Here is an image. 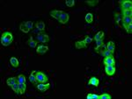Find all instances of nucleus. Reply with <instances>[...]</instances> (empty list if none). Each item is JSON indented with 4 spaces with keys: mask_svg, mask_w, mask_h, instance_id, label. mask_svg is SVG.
<instances>
[{
    "mask_svg": "<svg viewBox=\"0 0 132 99\" xmlns=\"http://www.w3.org/2000/svg\"><path fill=\"white\" fill-rule=\"evenodd\" d=\"M36 41L41 43H48L49 41V37L48 34H45L44 32H40L36 34Z\"/></svg>",
    "mask_w": 132,
    "mask_h": 99,
    "instance_id": "obj_1",
    "label": "nucleus"
},
{
    "mask_svg": "<svg viewBox=\"0 0 132 99\" xmlns=\"http://www.w3.org/2000/svg\"><path fill=\"white\" fill-rule=\"evenodd\" d=\"M36 79H37V82L40 83H48V78L46 75L41 71H37L36 72Z\"/></svg>",
    "mask_w": 132,
    "mask_h": 99,
    "instance_id": "obj_2",
    "label": "nucleus"
},
{
    "mask_svg": "<svg viewBox=\"0 0 132 99\" xmlns=\"http://www.w3.org/2000/svg\"><path fill=\"white\" fill-rule=\"evenodd\" d=\"M121 4V7L122 10H132V2L130 0H125L123 2L119 1Z\"/></svg>",
    "mask_w": 132,
    "mask_h": 99,
    "instance_id": "obj_3",
    "label": "nucleus"
},
{
    "mask_svg": "<svg viewBox=\"0 0 132 99\" xmlns=\"http://www.w3.org/2000/svg\"><path fill=\"white\" fill-rule=\"evenodd\" d=\"M115 66H105V72L108 75L112 76L115 74Z\"/></svg>",
    "mask_w": 132,
    "mask_h": 99,
    "instance_id": "obj_4",
    "label": "nucleus"
},
{
    "mask_svg": "<svg viewBox=\"0 0 132 99\" xmlns=\"http://www.w3.org/2000/svg\"><path fill=\"white\" fill-rule=\"evenodd\" d=\"M103 63L105 66H115V61L114 57H105Z\"/></svg>",
    "mask_w": 132,
    "mask_h": 99,
    "instance_id": "obj_5",
    "label": "nucleus"
},
{
    "mask_svg": "<svg viewBox=\"0 0 132 99\" xmlns=\"http://www.w3.org/2000/svg\"><path fill=\"white\" fill-rule=\"evenodd\" d=\"M48 51V47L47 46H44V45H40L38 46L37 49H36V53L38 55H44L45 53H47Z\"/></svg>",
    "mask_w": 132,
    "mask_h": 99,
    "instance_id": "obj_6",
    "label": "nucleus"
},
{
    "mask_svg": "<svg viewBox=\"0 0 132 99\" xmlns=\"http://www.w3.org/2000/svg\"><path fill=\"white\" fill-rule=\"evenodd\" d=\"M50 87V84L48 83H40V84H37V89H39L42 92H44V91L48 90Z\"/></svg>",
    "mask_w": 132,
    "mask_h": 99,
    "instance_id": "obj_7",
    "label": "nucleus"
},
{
    "mask_svg": "<svg viewBox=\"0 0 132 99\" xmlns=\"http://www.w3.org/2000/svg\"><path fill=\"white\" fill-rule=\"evenodd\" d=\"M69 18H70V17H69V14L68 13H66V12H63V14L61 15V17L59 18V22L62 23V24H66V23L69 21Z\"/></svg>",
    "mask_w": 132,
    "mask_h": 99,
    "instance_id": "obj_8",
    "label": "nucleus"
},
{
    "mask_svg": "<svg viewBox=\"0 0 132 99\" xmlns=\"http://www.w3.org/2000/svg\"><path fill=\"white\" fill-rule=\"evenodd\" d=\"M62 11H59V10H53L50 12V15L53 17L54 18H56V19H59V18L61 17V15L63 14Z\"/></svg>",
    "mask_w": 132,
    "mask_h": 99,
    "instance_id": "obj_9",
    "label": "nucleus"
},
{
    "mask_svg": "<svg viewBox=\"0 0 132 99\" xmlns=\"http://www.w3.org/2000/svg\"><path fill=\"white\" fill-rule=\"evenodd\" d=\"M99 83H100V81L99 79L95 76H92L89 79V82H88V84L89 85H92V86H95V87H98Z\"/></svg>",
    "mask_w": 132,
    "mask_h": 99,
    "instance_id": "obj_10",
    "label": "nucleus"
},
{
    "mask_svg": "<svg viewBox=\"0 0 132 99\" xmlns=\"http://www.w3.org/2000/svg\"><path fill=\"white\" fill-rule=\"evenodd\" d=\"M1 37L7 39V40H9V41H13V36H12V32H8V31H7V32H3L2 36H1Z\"/></svg>",
    "mask_w": 132,
    "mask_h": 99,
    "instance_id": "obj_11",
    "label": "nucleus"
},
{
    "mask_svg": "<svg viewBox=\"0 0 132 99\" xmlns=\"http://www.w3.org/2000/svg\"><path fill=\"white\" fill-rule=\"evenodd\" d=\"M16 83H18V79H17V77H10V78H8L7 79V81H6L7 85L10 86V87H12V85Z\"/></svg>",
    "mask_w": 132,
    "mask_h": 99,
    "instance_id": "obj_12",
    "label": "nucleus"
},
{
    "mask_svg": "<svg viewBox=\"0 0 132 99\" xmlns=\"http://www.w3.org/2000/svg\"><path fill=\"white\" fill-rule=\"evenodd\" d=\"M36 72H37V71H33L32 73L30 74V75H29V80H30L31 83H34V84H36V83H37V79H36Z\"/></svg>",
    "mask_w": 132,
    "mask_h": 99,
    "instance_id": "obj_13",
    "label": "nucleus"
},
{
    "mask_svg": "<svg viewBox=\"0 0 132 99\" xmlns=\"http://www.w3.org/2000/svg\"><path fill=\"white\" fill-rule=\"evenodd\" d=\"M130 24H132V17L123 16V18H122V25H123V26Z\"/></svg>",
    "mask_w": 132,
    "mask_h": 99,
    "instance_id": "obj_14",
    "label": "nucleus"
},
{
    "mask_svg": "<svg viewBox=\"0 0 132 99\" xmlns=\"http://www.w3.org/2000/svg\"><path fill=\"white\" fill-rule=\"evenodd\" d=\"M106 47L108 51H110L111 53L114 54V41H108V45L106 46Z\"/></svg>",
    "mask_w": 132,
    "mask_h": 99,
    "instance_id": "obj_15",
    "label": "nucleus"
},
{
    "mask_svg": "<svg viewBox=\"0 0 132 99\" xmlns=\"http://www.w3.org/2000/svg\"><path fill=\"white\" fill-rule=\"evenodd\" d=\"M26 43H27V44L29 45V47H32V48H34V47H36V46H37V41H34L32 36L29 38V40H28V41Z\"/></svg>",
    "mask_w": 132,
    "mask_h": 99,
    "instance_id": "obj_16",
    "label": "nucleus"
},
{
    "mask_svg": "<svg viewBox=\"0 0 132 99\" xmlns=\"http://www.w3.org/2000/svg\"><path fill=\"white\" fill-rule=\"evenodd\" d=\"M35 26H36V29H38V30L41 31V32L45 30V24H44L43 21H39V22H37L35 25Z\"/></svg>",
    "mask_w": 132,
    "mask_h": 99,
    "instance_id": "obj_17",
    "label": "nucleus"
},
{
    "mask_svg": "<svg viewBox=\"0 0 132 99\" xmlns=\"http://www.w3.org/2000/svg\"><path fill=\"white\" fill-rule=\"evenodd\" d=\"M75 46H76V48H78V49L85 48V47H87V46H86V43H85V41H77V42L75 43Z\"/></svg>",
    "mask_w": 132,
    "mask_h": 99,
    "instance_id": "obj_18",
    "label": "nucleus"
},
{
    "mask_svg": "<svg viewBox=\"0 0 132 99\" xmlns=\"http://www.w3.org/2000/svg\"><path fill=\"white\" fill-rule=\"evenodd\" d=\"M104 32H102V31H99L98 32L96 33V35L94 36V40L95 41H100V40H103L104 38Z\"/></svg>",
    "mask_w": 132,
    "mask_h": 99,
    "instance_id": "obj_19",
    "label": "nucleus"
},
{
    "mask_svg": "<svg viewBox=\"0 0 132 99\" xmlns=\"http://www.w3.org/2000/svg\"><path fill=\"white\" fill-rule=\"evenodd\" d=\"M12 42H13V41H9V40H7V39L1 37V44H2L3 46H4V47H8V46H10Z\"/></svg>",
    "mask_w": 132,
    "mask_h": 99,
    "instance_id": "obj_20",
    "label": "nucleus"
},
{
    "mask_svg": "<svg viewBox=\"0 0 132 99\" xmlns=\"http://www.w3.org/2000/svg\"><path fill=\"white\" fill-rule=\"evenodd\" d=\"M19 89H20V94L22 95L26 92V83H19Z\"/></svg>",
    "mask_w": 132,
    "mask_h": 99,
    "instance_id": "obj_21",
    "label": "nucleus"
},
{
    "mask_svg": "<svg viewBox=\"0 0 132 99\" xmlns=\"http://www.w3.org/2000/svg\"><path fill=\"white\" fill-rule=\"evenodd\" d=\"M93 20V15L91 12H88L87 14L86 15V21L88 23V24H91Z\"/></svg>",
    "mask_w": 132,
    "mask_h": 99,
    "instance_id": "obj_22",
    "label": "nucleus"
},
{
    "mask_svg": "<svg viewBox=\"0 0 132 99\" xmlns=\"http://www.w3.org/2000/svg\"><path fill=\"white\" fill-rule=\"evenodd\" d=\"M10 62H11V64H12V67L17 68L19 66V60L16 58V57H12V58L10 59Z\"/></svg>",
    "mask_w": 132,
    "mask_h": 99,
    "instance_id": "obj_23",
    "label": "nucleus"
},
{
    "mask_svg": "<svg viewBox=\"0 0 132 99\" xmlns=\"http://www.w3.org/2000/svg\"><path fill=\"white\" fill-rule=\"evenodd\" d=\"M104 45V43H103V40H100V41H96V48H95V51H96L97 53H100V47H102Z\"/></svg>",
    "mask_w": 132,
    "mask_h": 99,
    "instance_id": "obj_24",
    "label": "nucleus"
},
{
    "mask_svg": "<svg viewBox=\"0 0 132 99\" xmlns=\"http://www.w3.org/2000/svg\"><path fill=\"white\" fill-rule=\"evenodd\" d=\"M20 31H22L23 32H25V33H27V32H29V29L27 28V26L25 25V23H21L20 26Z\"/></svg>",
    "mask_w": 132,
    "mask_h": 99,
    "instance_id": "obj_25",
    "label": "nucleus"
},
{
    "mask_svg": "<svg viewBox=\"0 0 132 99\" xmlns=\"http://www.w3.org/2000/svg\"><path fill=\"white\" fill-rule=\"evenodd\" d=\"M17 79H18L19 83H26V76H25L24 75H19L18 77H17Z\"/></svg>",
    "mask_w": 132,
    "mask_h": 99,
    "instance_id": "obj_26",
    "label": "nucleus"
},
{
    "mask_svg": "<svg viewBox=\"0 0 132 99\" xmlns=\"http://www.w3.org/2000/svg\"><path fill=\"white\" fill-rule=\"evenodd\" d=\"M11 88H12V90H13L16 94H20V89H19V83H14V84L12 85V86Z\"/></svg>",
    "mask_w": 132,
    "mask_h": 99,
    "instance_id": "obj_27",
    "label": "nucleus"
},
{
    "mask_svg": "<svg viewBox=\"0 0 132 99\" xmlns=\"http://www.w3.org/2000/svg\"><path fill=\"white\" fill-rule=\"evenodd\" d=\"M122 14L125 17H132V10H122Z\"/></svg>",
    "mask_w": 132,
    "mask_h": 99,
    "instance_id": "obj_28",
    "label": "nucleus"
},
{
    "mask_svg": "<svg viewBox=\"0 0 132 99\" xmlns=\"http://www.w3.org/2000/svg\"><path fill=\"white\" fill-rule=\"evenodd\" d=\"M86 3L91 6H94L99 3V0H86Z\"/></svg>",
    "mask_w": 132,
    "mask_h": 99,
    "instance_id": "obj_29",
    "label": "nucleus"
},
{
    "mask_svg": "<svg viewBox=\"0 0 132 99\" xmlns=\"http://www.w3.org/2000/svg\"><path fill=\"white\" fill-rule=\"evenodd\" d=\"M99 98H100V99H111L112 98V96L110 95V94H108V93H104V94H102V95L99 96Z\"/></svg>",
    "mask_w": 132,
    "mask_h": 99,
    "instance_id": "obj_30",
    "label": "nucleus"
},
{
    "mask_svg": "<svg viewBox=\"0 0 132 99\" xmlns=\"http://www.w3.org/2000/svg\"><path fill=\"white\" fill-rule=\"evenodd\" d=\"M123 27L126 29V32H128V33H131V32H132V24L127 25V26H124Z\"/></svg>",
    "mask_w": 132,
    "mask_h": 99,
    "instance_id": "obj_31",
    "label": "nucleus"
},
{
    "mask_svg": "<svg viewBox=\"0 0 132 99\" xmlns=\"http://www.w3.org/2000/svg\"><path fill=\"white\" fill-rule=\"evenodd\" d=\"M65 4L68 7H72V6L75 4V1L74 0H66Z\"/></svg>",
    "mask_w": 132,
    "mask_h": 99,
    "instance_id": "obj_32",
    "label": "nucleus"
},
{
    "mask_svg": "<svg viewBox=\"0 0 132 99\" xmlns=\"http://www.w3.org/2000/svg\"><path fill=\"white\" fill-rule=\"evenodd\" d=\"M25 25L27 26V28L29 29V30H31V29L34 28V24H33L32 21H29V20L26 21V22H25Z\"/></svg>",
    "mask_w": 132,
    "mask_h": 99,
    "instance_id": "obj_33",
    "label": "nucleus"
},
{
    "mask_svg": "<svg viewBox=\"0 0 132 99\" xmlns=\"http://www.w3.org/2000/svg\"><path fill=\"white\" fill-rule=\"evenodd\" d=\"M86 98H87V99H91V98L99 99V96H98V95H96V94H92V93H90V94H88V95L86 96Z\"/></svg>",
    "mask_w": 132,
    "mask_h": 99,
    "instance_id": "obj_34",
    "label": "nucleus"
},
{
    "mask_svg": "<svg viewBox=\"0 0 132 99\" xmlns=\"http://www.w3.org/2000/svg\"><path fill=\"white\" fill-rule=\"evenodd\" d=\"M84 41H85V43H86V46H87L88 44H90V43L92 41V39L91 38V37H89V36H86V39L84 40Z\"/></svg>",
    "mask_w": 132,
    "mask_h": 99,
    "instance_id": "obj_35",
    "label": "nucleus"
}]
</instances>
